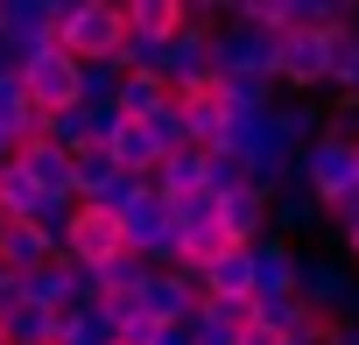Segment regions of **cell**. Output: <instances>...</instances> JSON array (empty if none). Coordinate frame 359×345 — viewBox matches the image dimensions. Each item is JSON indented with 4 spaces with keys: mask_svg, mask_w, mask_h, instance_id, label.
Instances as JSON below:
<instances>
[{
    "mask_svg": "<svg viewBox=\"0 0 359 345\" xmlns=\"http://www.w3.org/2000/svg\"><path fill=\"white\" fill-rule=\"evenodd\" d=\"M324 141H345V148L359 141V99H345V92H338V99L324 106Z\"/></svg>",
    "mask_w": 359,
    "mask_h": 345,
    "instance_id": "28",
    "label": "cell"
},
{
    "mask_svg": "<svg viewBox=\"0 0 359 345\" xmlns=\"http://www.w3.org/2000/svg\"><path fill=\"white\" fill-rule=\"evenodd\" d=\"M50 331H57V317H50V310H36V303L0 310V338H8V345H50Z\"/></svg>",
    "mask_w": 359,
    "mask_h": 345,
    "instance_id": "23",
    "label": "cell"
},
{
    "mask_svg": "<svg viewBox=\"0 0 359 345\" xmlns=\"http://www.w3.org/2000/svg\"><path fill=\"white\" fill-rule=\"evenodd\" d=\"M275 92L317 99L331 92V29H289L275 50Z\"/></svg>",
    "mask_w": 359,
    "mask_h": 345,
    "instance_id": "3",
    "label": "cell"
},
{
    "mask_svg": "<svg viewBox=\"0 0 359 345\" xmlns=\"http://www.w3.org/2000/svg\"><path fill=\"white\" fill-rule=\"evenodd\" d=\"M317 345H359V317H338V324H324V338Z\"/></svg>",
    "mask_w": 359,
    "mask_h": 345,
    "instance_id": "30",
    "label": "cell"
},
{
    "mask_svg": "<svg viewBox=\"0 0 359 345\" xmlns=\"http://www.w3.org/2000/svg\"><path fill=\"white\" fill-rule=\"evenodd\" d=\"M359 78V29H331V99L352 92Z\"/></svg>",
    "mask_w": 359,
    "mask_h": 345,
    "instance_id": "25",
    "label": "cell"
},
{
    "mask_svg": "<svg viewBox=\"0 0 359 345\" xmlns=\"http://www.w3.org/2000/svg\"><path fill=\"white\" fill-rule=\"evenodd\" d=\"M338 240H345V261H359V226H345Z\"/></svg>",
    "mask_w": 359,
    "mask_h": 345,
    "instance_id": "33",
    "label": "cell"
},
{
    "mask_svg": "<svg viewBox=\"0 0 359 345\" xmlns=\"http://www.w3.org/2000/svg\"><path fill=\"white\" fill-rule=\"evenodd\" d=\"M345 99H359V78H352V92H345Z\"/></svg>",
    "mask_w": 359,
    "mask_h": 345,
    "instance_id": "35",
    "label": "cell"
},
{
    "mask_svg": "<svg viewBox=\"0 0 359 345\" xmlns=\"http://www.w3.org/2000/svg\"><path fill=\"white\" fill-rule=\"evenodd\" d=\"M247 261H254V296H296V261H303V247L296 240H254L247 247Z\"/></svg>",
    "mask_w": 359,
    "mask_h": 345,
    "instance_id": "11",
    "label": "cell"
},
{
    "mask_svg": "<svg viewBox=\"0 0 359 345\" xmlns=\"http://www.w3.org/2000/svg\"><path fill=\"white\" fill-rule=\"evenodd\" d=\"M169 106V85L155 78V71H120V92H113V113L120 120H148V113H162Z\"/></svg>",
    "mask_w": 359,
    "mask_h": 345,
    "instance_id": "22",
    "label": "cell"
},
{
    "mask_svg": "<svg viewBox=\"0 0 359 345\" xmlns=\"http://www.w3.org/2000/svg\"><path fill=\"white\" fill-rule=\"evenodd\" d=\"M113 254H127V240H120V219H113L106 205H78V212H71V226L57 233V261L99 268V261H113Z\"/></svg>",
    "mask_w": 359,
    "mask_h": 345,
    "instance_id": "6",
    "label": "cell"
},
{
    "mask_svg": "<svg viewBox=\"0 0 359 345\" xmlns=\"http://www.w3.org/2000/svg\"><path fill=\"white\" fill-rule=\"evenodd\" d=\"M155 345H191V324H162V331H155Z\"/></svg>",
    "mask_w": 359,
    "mask_h": 345,
    "instance_id": "31",
    "label": "cell"
},
{
    "mask_svg": "<svg viewBox=\"0 0 359 345\" xmlns=\"http://www.w3.org/2000/svg\"><path fill=\"white\" fill-rule=\"evenodd\" d=\"M254 331H268V338H324V317L317 310H303V296H254V317H247Z\"/></svg>",
    "mask_w": 359,
    "mask_h": 345,
    "instance_id": "12",
    "label": "cell"
},
{
    "mask_svg": "<svg viewBox=\"0 0 359 345\" xmlns=\"http://www.w3.org/2000/svg\"><path fill=\"white\" fill-rule=\"evenodd\" d=\"M113 92H120L113 64H78V106H113Z\"/></svg>",
    "mask_w": 359,
    "mask_h": 345,
    "instance_id": "26",
    "label": "cell"
},
{
    "mask_svg": "<svg viewBox=\"0 0 359 345\" xmlns=\"http://www.w3.org/2000/svg\"><path fill=\"white\" fill-rule=\"evenodd\" d=\"M317 219H324V205H317L296 177H289L282 191H268V233H275V240H296V233H310Z\"/></svg>",
    "mask_w": 359,
    "mask_h": 345,
    "instance_id": "17",
    "label": "cell"
},
{
    "mask_svg": "<svg viewBox=\"0 0 359 345\" xmlns=\"http://www.w3.org/2000/svg\"><path fill=\"white\" fill-rule=\"evenodd\" d=\"M15 169H22L43 198H71V155H64V148H50V141H22V148H15Z\"/></svg>",
    "mask_w": 359,
    "mask_h": 345,
    "instance_id": "15",
    "label": "cell"
},
{
    "mask_svg": "<svg viewBox=\"0 0 359 345\" xmlns=\"http://www.w3.org/2000/svg\"><path fill=\"white\" fill-rule=\"evenodd\" d=\"M50 261H57V240L43 226H8V219H0V268H8V275H36Z\"/></svg>",
    "mask_w": 359,
    "mask_h": 345,
    "instance_id": "16",
    "label": "cell"
},
{
    "mask_svg": "<svg viewBox=\"0 0 359 345\" xmlns=\"http://www.w3.org/2000/svg\"><path fill=\"white\" fill-rule=\"evenodd\" d=\"M352 155H359V141H352Z\"/></svg>",
    "mask_w": 359,
    "mask_h": 345,
    "instance_id": "37",
    "label": "cell"
},
{
    "mask_svg": "<svg viewBox=\"0 0 359 345\" xmlns=\"http://www.w3.org/2000/svg\"><path fill=\"white\" fill-rule=\"evenodd\" d=\"M120 22L141 43H169L176 29H184V0H120Z\"/></svg>",
    "mask_w": 359,
    "mask_h": 345,
    "instance_id": "19",
    "label": "cell"
},
{
    "mask_svg": "<svg viewBox=\"0 0 359 345\" xmlns=\"http://www.w3.org/2000/svg\"><path fill=\"white\" fill-rule=\"evenodd\" d=\"M148 184H155V198H191V191H205V148H176V155H162Z\"/></svg>",
    "mask_w": 359,
    "mask_h": 345,
    "instance_id": "21",
    "label": "cell"
},
{
    "mask_svg": "<svg viewBox=\"0 0 359 345\" xmlns=\"http://www.w3.org/2000/svg\"><path fill=\"white\" fill-rule=\"evenodd\" d=\"M0 282H8V268H0Z\"/></svg>",
    "mask_w": 359,
    "mask_h": 345,
    "instance_id": "36",
    "label": "cell"
},
{
    "mask_svg": "<svg viewBox=\"0 0 359 345\" xmlns=\"http://www.w3.org/2000/svg\"><path fill=\"white\" fill-rule=\"evenodd\" d=\"M198 282L184 275V268H148V282H141V296H134V310L148 317V324H191L198 317Z\"/></svg>",
    "mask_w": 359,
    "mask_h": 345,
    "instance_id": "9",
    "label": "cell"
},
{
    "mask_svg": "<svg viewBox=\"0 0 359 345\" xmlns=\"http://www.w3.org/2000/svg\"><path fill=\"white\" fill-rule=\"evenodd\" d=\"M141 282H148V261H141V254H113V261L92 268V296H99V303H134Z\"/></svg>",
    "mask_w": 359,
    "mask_h": 345,
    "instance_id": "20",
    "label": "cell"
},
{
    "mask_svg": "<svg viewBox=\"0 0 359 345\" xmlns=\"http://www.w3.org/2000/svg\"><path fill=\"white\" fill-rule=\"evenodd\" d=\"M141 127H148V141H155L162 155H176V148H191V134H184V113H176V99H169L162 113H148Z\"/></svg>",
    "mask_w": 359,
    "mask_h": 345,
    "instance_id": "27",
    "label": "cell"
},
{
    "mask_svg": "<svg viewBox=\"0 0 359 345\" xmlns=\"http://www.w3.org/2000/svg\"><path fill=\"white\" fill-rule=\"evenodd\" d=\"M176 113H184V134H191V148H205V155H219L226 148V99H219V85L205 78V85H191V92H176Z\"/></svg>",
    "mask_w": 359,
    "mask_h": 345,
    "instance_id": "10",
    "label": "cell"
},
{
    "mask_svg": "<svg viewBox=\"0 0 359 345\" xmlns=\"http://www.w3.org/2000/svg\"><path fill=\"white\" fill-rule=\"evenodd\" d=\"M275 50H282V36L247 29V22H219L212 29V78H275Z\"/></svg>",
    "mask_w": 359,
    "mask_h": 345,
    "instance_id": "5",
    "label": "cell"
},
{
    "mask_svg": "<svg viewBox=\"0 0 359 345\" xmlns=\"http://www.w3.org/2000/svg\"><path fill=\"white\" fill-rule=\"evenodd\" d=\"M50 345H120V317H113V303H71V310H57V331H50Z\"/></svg>",
    "mask_w": 359,
    "mask_h": 345,
    "instance_id": "13",
    "label": "cell"
},
{
    "mask_svg": "<svg viewBox=\"0 0 359 345\" xmlns=\"http://www.w3.org/2000/svg\"><path fill=\"white\" fill-rule=\"evenodd\" d=\"M219 22H226V8H212V0L191 8V0H184V29L162 43V64H155V78L169 85V99L212 78V29H219Z\"/></svg>",
    "mask_w": 359,
    "mask_h": 345,
    "instance_id": "1",
    "label": "cell"
},
{
    "mask_svg": "<svg viewBox=\"0 0 359 345\" xmlns=\"http://www.w3.org/2000/svg\"><path fill=\"white\" fill-rule=\"evenodd\" d=\"M0 43H8L15 71L57 43V0H0Z\"/></svg>",
    "mask_w": 359,
    "mask_h": 345,
    "instance_id": "7",
    "label": "cell"
},
{
    "mask_svg": "<svg viewBox=\"0 0 359 345\" xmlns=\"http://www.w3.org/2000/svg\"><path fill=\"white\" fill-rule=\"evenodd\" d=\"M296 296H303V310H317L324 324H338L359 303V275H352L345 254H303L296 261Z\"/></svg>",
    "mask_w": 359,
    "mask_h": 345,
    "instance_id": "4",
    "label": "cell"
},
{
    "mask_svg": "<svg viewBox=\"0 0 359 345\" xmlns=\"http://www.w3.org/2000/svg\"><path fill=\"white\" fill-rule=\"evenodd\" d=\"M0 345H8V338H0Z\"/></svg>",
    "mask_w": 359,
    "mask_h": 345,
    "instance_id": "38",
    "label": "cell"
},
{
    "mask_svg": "<svg viewBox=\"0 0 359 345\" xmlns=\"http://www.w3.org/2000/svg\"><path fill=\"white\" fill-rule=\"evenodd\" d=\"M127 22H120V0H57V50L71 64H113Z\"/></svg>",
    "mask_w": 359,
    "mask_h": 345,
    "instance_id": "2",
    "label": "cell"
},
{
    "mask_svg": "<svg viewBox=\"0 0 359 345\" xmlns=\"http://www.w3.org/2000/svg\"><path fill=\"white\" fill-rule=\"evenodd\" d=\"M0 162H15V134L8 127H0Z\"/></svg>",
    "mask_w": 359,
    "mask_h": 345,
    "instance_id": "34",
    "label": "cell"
},
{
    "mask_svg": "<svg viewBox=\"0 0 359 345\" xmlns=\"http://www.w3.org/2000/svg\"><path fill=\"white\" fill-rule=\"evenodd\" d=\"M240 345H282V338H268V331H254V324H247V331H240Z\"/></svg>",
    "mask_w": 359,
    "mask_h": 345,
    "instance_id": "32",
    "label": "cell"
},
{
    "mask_svg": "<svg viewBox=\"0 0 359 345\" xmlns=\"http://www.w3.org/2000/svg\"><path fill=\"white\" fill-rule=\"evenodd\" d=\"M324 219H338V233H345V226H359V191L331 198V205H324Z\"/></svg>",
    "mask_w": 359,
    "mask_h": 345,
    "instance_id": "29",
    "label": "cell"
},
{
    "mask_svg": "<svg viewBox=\"0 0 359 345\" xmlns=\"http://www.w3.org/2000/svg\"><path fill=\"white\" fill-rule=\"evenodd\" d=\"M15 78H22V92H29L36 113H64V106H78V64H71L57 43H50L43 57H29Z\"/></svg>",
    "mask_w": 359,
    "mask_h": 345,
    "instance_id": "8",
    "label": "cell"
},
{
    "mask_svg": "<svg viewBox=\"0 0 359 345\" xmlns=\"http://www.w3.org/2000/svg\"><path fill=\"white\" fill-rule=\"evenodd\" d=\"M268 120H275V134L303 155L317 134H324V106L317 99H296V92H275V106H268Z\"/></svg>",
    "mask_w": 359,
    "mask_h": 345,
    "instance_id": "18",
    "label": "cell"
},
{
    "mask_svg": "<svg viewBox=\"0 0 359 345\" xmlns=\"http://www.w3.org/2000/svg\"><path fill=\"white\" fill-rule=\"evenodd\" d=\"M219 233H226L233 247H254V240H268V191H254V184L226 191V198H219Z\"/></svg>",
    "mask_w": 359,
    "mask_h": 345,
    "instance_id": "14",
    "label": "cell"
},
{
    "mask_svg": "<svg viewBox=\"0 0 359 345\" xmlns=\"http://www.w3.org/2000/svg\"><path fill=\"white\" fill-rule=\"evenodd\" d=\"M226 113H268L275 106V78H212Z\"/></svg>",
    "mask_w": 359,
    "mask_h": 345,
    "instance_id": "24",
    "label": "cell"
}]
</instances>
